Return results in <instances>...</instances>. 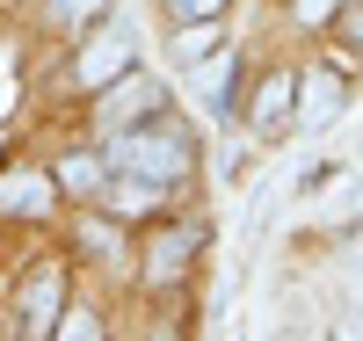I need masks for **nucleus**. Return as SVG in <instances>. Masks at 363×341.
<instances>
[{"mask_svg":"<svg viewBox=\"0 0 363 341\" xmlns=\"http://www.w3.org/2000/svg\"><path fill=\"white\" fill-rule=\"evenodd\" d=\"M73 73H80V87H109V80H124V73H131V44H124V37H102V44H87Z\"/></svg>","mask_w":363,"mask_h":341,"instance_id":"obj_7","label":"nucleus"},{"mask_svg":"<svg viewBox=\"0 0 363 341\" xmlns=\"http://www.w3.org/2000/svg\"><path fill=\"white\" fill-rule=\"evenodd\" d=\"M167 8H174V22H203V15L218 22V15H225V0H167Z\"/></svg>","mask_w":363,"mask_h":341,"instance_id":"obj_15","label":"nucleus"},{"mask_svg":"<svg viewBox=\"0 0 363 341\" xmlns=\"http://www.w3.org/2000/svg\"><path fill=\"white\" fill-rule=\"evenodd\" d=\"M80 240L95 247V255H116V233H109V225H80Z\"/></svg>","mask_w":363,"mask_h":341,"instance_id":"obj_17","label":"nucleus"},{"mask_svg":"<svg viewBox=\"0 0 363 341\" xmlns=\"http://www.w3.org/2000/svg\"><path fill=\"white\" fill-rule=\"evenodd\" d=\"M160 102H167V87H160V80H145V73L109 80V95H102V131H124V123L160 116Z\"/></svg>","mask_w":363,"mask_h":341,"instance_id":"obj_2","label":"nucleus"},{"mask_svg":"<svg viewBox=\"0 0 363 341\" xmlns=\"http://www.w3.org/2000/svg\"><path fill=\"white\" fill-rule=\"evenodd\" d=\"M342 102H349V87H342V73H306L298 80V131H327V123L342 116Z\"/></svg>","mask_w":363,"mask_h":341,"instance_id":"obj_3","label":"nucleus"},{"mask_svg":"<svg viewBox=\"0 0 363 341\" xmlns=\"http://www.w3.org/2000/svg\"><path fill=\"white\" fill-rule=\"evenodd\" d=\"M298 109V73H269L262 95H255V131H277V123H291Z\"/></svg>","mask_w":363,"mask_h":341,"instance_id":"obj_9","label":"nucleus"},{"mask_svg":"<svg viewBox=\"0 0 363 341\" xmlns=\"http://www.w3.org/2000/svg\"><path fill=\"white\" fill-rule=\"evenodd\" d=\"M335 8H342V0H298V22H306V29H320Z\"/></svg>","mask_w":363,"mask_h":341,"instance_id":"obj_16","label":"nucleus"},{"mask_svg":"<svg viewBox=\"0 0 363 341\" xmlns=\"http://www.w3.org/2000/svg\"><path fill=\"white\" fill-rule=\"evenodd\" d=\"M211 51H218V29H211V15L174 29V58H182V66H196V58H211Z\"/></svg>","mask_w":363,"mask_h":341,"instance_id":"obj_11","label":"nucleus"},{"mask_svg":"<svg viewBox=\"0 0 363 341\" xmlns=\"http://www.w3.org/2000/svg\"><path fill=\"white\" fill-rule=\"evenodd\" d=\"M44 15H51L58 29H87V22L109 15V0H44Z\"/></svg>","mask_w":363,"mask_h":341,"instance_id":"obj_12","label":"nucleus"},{"mask_svg":"<svg viewBox=\"0 0 363 341\" xmlns=\"http://www.w3.org/2000/svg\"><path fill=\"white\" fill-rule=\"evenodd\" d=\"M58 196V174H0V211L8 218H44Z\"/></svg>","mask_w":363,"mask_h":341,"instance_id":"obj_5","label":"nucleus"},{"mask_svg":"<svg viewBox=\"0 0 363 341\" xmlns=\"http://www.w3.org/2000/svg\"><path fill=\"white\" fill-rule=\"evenodd\" d=\"M160 189H167V181L116 167V181H109V211H116V218H153V211H160Z\"/></svg>","mask_w":363,"mask_h":341,"instance_id":"obj_6","label":"nucleus"},{"mask_svg":"<svg viewBox=\"0 0 363 341\" xmlns=\"http://www.w3.org/2000/svg\"><path fill=\"white\" fill-rule=\"evenodd\" d=\"M189 255H196V233H160L153 255H145V276H153V284H174V276L189 269Z\"/></svg>","mask_w":363,"mask_h":341,"instance_id":"obj_10","label":"nucleus"},{"mask_svg":"<svg viewBox=\"0 0 363 341\" xmlns=\"http://www.w3.org/2000/svg\"><path fill=\"white\" fill-rule=\"evenodd\" d=\"M102 167H131V174H153V181H182L196 167V138L182 131V123H131V131H116L109 160Z\"/></svg>","mask_w":363,"mask_h":341,"instance_id":"obj_1","label":"nucleus"},{"mask_svg":"<svg viewBox=\"0 0 363 341\" xmlns=\"http://www.w3.org/2000/svg\"><path fill=\"white\" fill-rule=\"evenodd\" d=\"M58 189H66V196H95L102 189V160H66V167H58Z\"/></svg>","mask_w":363,"mask_h":341,"instance_id":"obj_13","label":"nucleus"},{"mask_svg":"<svg viewBox=\"0 0 363 341\" xmlns=\"http://www.w3.org/2000/svg\"><path fill=\"white\" fill-rule=\"evenodd\" d=\"M58 341H95L102 334V320L95 313H87V305H66V313H58V327H51Z\"/></svg>","mask_w":363,"mask_h":341,"instance_id":"obj_14","label":"nucleus"},{"mask_svg":"<svg viewBox=\"0 0 363 341\" xmlns=\"http://www.w3.org/2000/svg\"><path fill=\"white\" fill-rule=\"evenodd\" d=\"M189 87H196V102H203L211 116H218V109L233 102V58H225V51L196 58V66H189Z\"/></svg>","mask_w":363,"mask_h":341,"instance_id":"obj_8","label":"nucleus"},{"mask_svg":"<svg viewBox=\"0 0 363 341\" xmlns=\"http://www.w3.org/2000/svg\"><path fill=\"white\" fill-rule=\"evenodd\" d=\"M58 313H66V284H58V269L44 262L37 276H29V291H22V327H29V334H51Z\"/></svg>","mask_w":363,"mask_h":341,"instance_id":"obj_4","label":"nucleus"}]
</instances>
